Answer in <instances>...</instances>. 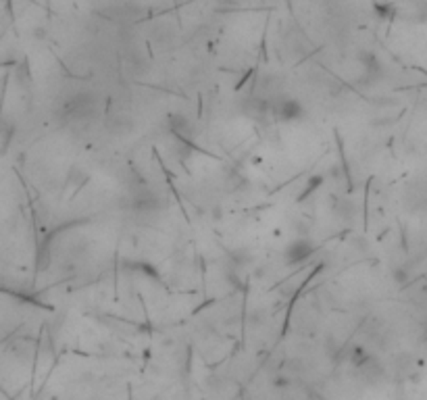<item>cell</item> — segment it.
Wrapping results in <instances>:
<instances>
[{
    "mask_svg": "<svg viewBox=\"0 0 427 400\" xmlns=\"http://www.w3.org/2000/svg\"><path fill=\"white\" fill-rule=\"evenodd\" d=\"M313 250H315V246L308 240H296L284 250V259L288 265H298V263L306 261L313 254Z\"/></svg>",
    "mask_w": 427,
    "mask_h": 400,
    "instance_id": "obj_1",
    "label": "cell"
},
{
    "mask_svg": "<svg viewBox=\"0 0 427 400\" xmlns=\"http://www.w3.org/2000/svg\"><path fill=\"white\" fill-rule=\"evenodd\" d=\"M277 115L284 119V121H294V119H300L302 117V107H300V103H296V101H292V98H286V101H281L279 105H277Z\"/></svg>",
    "mask_w": 427,
    "mask_h": 400,
    "instance_id": "obj_2",
    "label": "cell"
}]
</instances>
